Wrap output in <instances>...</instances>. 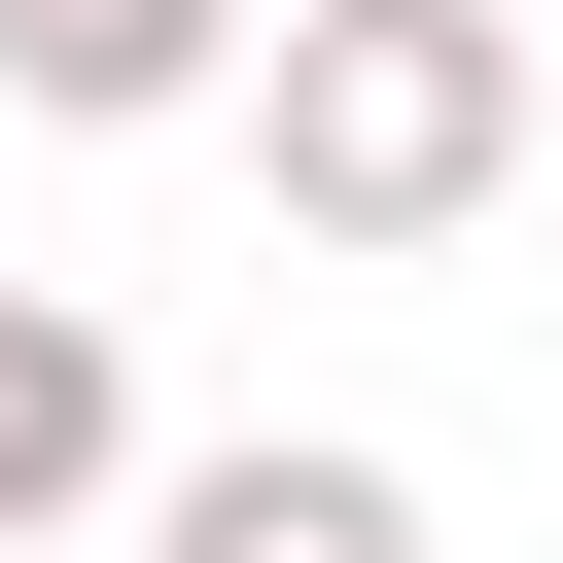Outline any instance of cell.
Masks as SVG:
<instances>
[{
  "instance_id": "3",
  "label": "cell",
  "mask_w": 563,
  "mask_h": 563,
  "mask_svg": "<svg viewBox=\"0 0 563 563\" xmlns=\"http://www.w3.org/2000/svg\"><path fill=\"white\" fill-rule=\"evenodd\" d=\"M141 563H457V528H422V457L246 422V457H176V493H141Z\"/></svg>"
},
{
  "instance_id": "2",
  "label": "cell",
  "mask_w": 563,
  "mask_h": 563,
  "mask_svg": "<svg viewBox=\"0 0 563 563\" xmlns=\"http://www.w3.org/2000/svg\"><path fill=\"white\" fill-rule=\"evenodd\" d=\"M141 493V352H106V282H0V563H70Z\"/></svg>"
},
{
  "instance_id": "4",
  "label": "cell",
  "mask_w": 563,
  "mask_h": 563,
  "mask_svg": "<svg viewBox=\"0 0 563 563\" xmlns=\"http://www.w3.org/2000/svg\"><path fill=\"white\" fill-rule=\"evenodd\" d=\"M0 106H70V141H176V106H246V0H0Z\"/></svg>"
},
{
  "instance_id": "1",
  "label": "cell",
  "mask_w": 563,
  "mask_h": 563,
  "mask_svg": "<svg viewBox=\"0 0 563 563\" xmlns=\"http://www.w3.org/2000/svg\"><path fill=\"white\" fill-rule=\"evenodd\" d=\"M528 106H563L528 0H246V106H211V141L282 176V246H493Z\"/></svg>"
}]
</instances>
